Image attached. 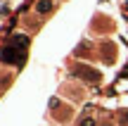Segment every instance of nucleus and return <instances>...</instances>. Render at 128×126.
Segmentation results:
<instances>
[{
    "mask_svg": "<svg viewBox=\"0 0 128 126\" xmlns=\"http://www.w3.org/2000/svg\"><path fill=\"white\" fill-rule=\"evenodd\" d=\"M36 10L40 14H45V12H50V10H52V3H50V0H40V3L36 5Z\"/></svg>",
    "mask_w": 128,
    "mask_h": 126,
    "instance_id": "nucleus-2",
    "label": "nucleus"
},
{
    "mask_svg": "<svg viewBox=\"0 0 128 126\" xmlns=\"http://www.w3.org/2000/svg\"><path fill=\"white\" fill-rule=\"evenodd\" d=\"M81 126H95V119H83Z\"/></svg>",
    "mask_w": 128,
    "mask_h": 126,
    "instance_id": "nucleus-3",
    "label": "nucleus"
},
{
    "mask_svg": "<svg viewBox=\"0 0 128 126\" xmlns=\"http://www.w3.org/2000/svg\"><path fill=\"white\" fill-rule=\"evenodd\" d=\"M28 38L26 36H14L12 43H10L7 48H2V52H0V57H2V62H10V64H19L22 62V55H24V48H26Z\"/></svg>",
    "mask_w": 128,
    "mask_h": 126,
    "instance_id": "nucleus-1",
    "label": "nucleus"
}]
</instances>
